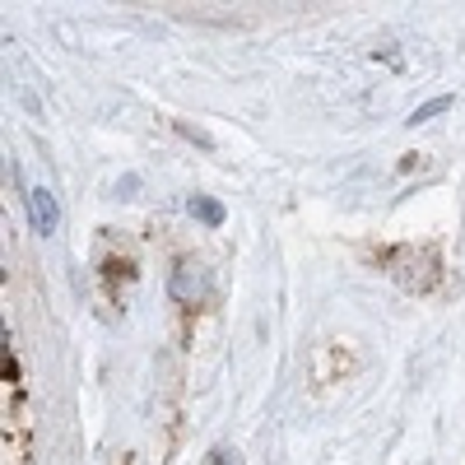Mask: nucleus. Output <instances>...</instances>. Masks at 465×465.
I'll return each mask as SVG.
<instances>
[{
    "label": "nucleus",
    "instance_id": "1",
    "mask_svg": "<svg viewBox=\"0 0 465 465\" xmlns=\"http://www.w3.org/2000/svg\"><path fill=\"white\" fill-rule=\"evenodd\" d=\"M168 289H173L177 302H201V298H205V270H201V265H191V261H177Z\"/></svg>",
    "mask_w": 465,
    "mask_h": 465
},
{
    "label": "nucleus",
    "instance_id": "2",
    "mask_svg": "<svg viewBox=\"0 0 465 465\" xmlns=\"http://www.w3.org/2000/svg\"><path fill=\"white\" fill-rule=\"evenodd\" d=\"M28 214H33V228L37 232H56L61 228V205L47 186H33L28 191Z\"/></svg>",
    "mask_w": 465,
    "mask_h": 465
},
{
    "label": "nucleus",
    "instance_id": "3",
    "mask_svg": "<svg viewBox=\"0 0 465 465\" xmlns=\"http://www.w3.org/2000/svg\"><path fill=\"white\" fill-rule=\"evenodd\" d=\"M191 214L205 219L210 228H219V223H223V205H219V201H210V196H196V201H191Z\"/></svg>",
    "mask_w": 465,
    "mask_h": 465
},
{
    "label": "nucleus",
    "instance_id": "4",
    "mask_svg": "<svg viewBox=\"0 0 465 465\" xmlns=\"http://www.w3.org/2000/svg\"><path fill=\"white\" fill-rule=\"evenodd\" d=\"M442 107H451V98H438V103H429V107H419L414 122H423V116H433V112H442Z\"/></svg>",
    "mask_w": 465,
    "mask_h": 465
},
{
    "label": "nucleus",
    "instance_id": "5",
    "mask_svg": "<svg viewBox=\"0 0 465 465\" xmlns=\"http://www.w3.org/2000/svg\"><path fill=\"white\" fill-rule=\"evenodd\" d=\"M228 460H232L228 451H214V456H210V465H228Z\"/></svg>",
    "mask_w": 465,
    "mask_h": 465
}]
</instances>
